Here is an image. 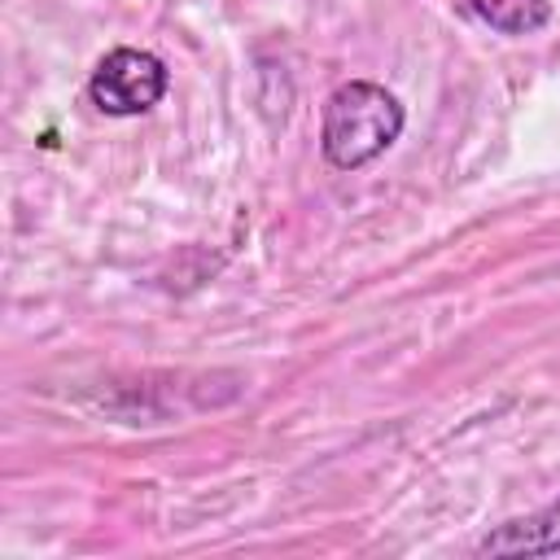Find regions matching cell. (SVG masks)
I'll return each instance as SVG.
<instances>
[{
  "label": "cell",
  "mask_w": 560,
  "mask_h": 560,
  "mask_svg": "<svg viewBox=\"0 0 560 560\" xmlns=\"http://www.w3.org/2000/svg\"><path fill=\"white\" fill-rule=\"evenodd\" d=\"M402 136V105L372 79H350L324 101L319 149L337 171H359Z\"/></svg>",
  "instance_id": "obj_1"
},
{
  "label": "cell",
  "mask_w": 560,
  "mask_h": 560,
  "mask_svg": "<svg viewBox=\"0 0 560 560\" xmlns=\"http://www.w3.org/2000/svg\"><path fill=\"white\" fill-rule=\"evenodd\" d=\"M166 66L144 52V48H109L92 79H88V96L101 114L109 118H131V114H144L153 109L162 96H166Z\"/></svg>",
  "instance_id": "obj_2"
},
{
  "label": "cell",
  "mask_w": 560,
  "mask_h": 560,
  "mask_svg": "<svg viewBox=\"0 0 560 560\" xmlns=\"http://www.w3.org/2000/svg\"><path fill=\"white\" fill-rule=\"evenodd\" d=\"M481 556H547L560 551V499L534 516L508 521L499 529H490L477 547Z\"/></svg>",
  "instance_id": "obj_3"
},
{
  "label": "cell",
  "mask_w": 560,
  "mask_h": 560,
  "mask_svg": "<svg viewBox=\"0 0 560 560\" xmlns=\"http://www.w3.org/2000/svg\"><path fill=\"white\" fill-rule=\"evenodd\" d=\"M481 22L503 35H534L551 18V0H468Z\"/></svg>",
  "instance_id": "obj_4"
}]
</instances>
